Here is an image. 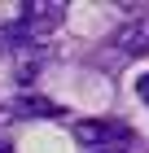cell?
Here are the masks:
<instances>
[{
    "label": "cell",
    "mask_w": 149,
    "mask_h": 153,
    "mask_svg": "<svg viewBox=\"0 0 149 153\" xmlns=\"http://www.w3.org/2000/svg\"><path fill=\"white\" fill-rule=\"evenodd\" d=\"M13 114H40V118H48V114H61V105L57 101H44V96H18V101H13Z\"/></svg>",
    "instance_id": "obj_4"
},
{
    "label": "cell",
    "mask_w": 149,
    "mask_h": 153,
    "mask_svg": "<svg viewBox=\"0 0 149 153\" xmlns=\"http://www.w3.org/2000/svg\"><path fill=\"white\" fill-rule=\"evenodd\" d=\"M75 140L88 144V149H114L118 140H132V127L127 123H114V118H83L75 123Z\"/></svg>",
    "instance_id": "obj_2"
},
{
    "label": "cell",
    "mask_w": 149,
    "mask_h": 153,
    "mask_svg": "<svg viewBox=\"0 0 149 153\" xmlns=\"http://www.w3.org/2000/svg\"><path fill=\"white\" fill-rule=\"evenodd\" d=\"M0 153H13V149H9V144H4V140H0Z\"/></svg>",
    "instance_id": "obj_7"
},
{
    "label": "cell",
    "mask_w": 149,
    "mask_h": 153,
    "mask_svg": "<svg viewBox=\"0 0 149 153\" xmlns=\"http://www.w3.org/2000/svg\"><path fill=\"white\" fill-rule=\"evenodd\" d=\"M110 44H114L123 57H145V53H149V18H136V22L118 26Z\"/></svg>",
    "instance_id": "obj_3"
},
{
    "label": "cell",
    "mask_w": 149,
    "mask_h": 153,
    "mask_svg": "<svg viewBox=\"0 0 149 153\" xmlns=\"http://www.w3.org/2000/svg\"><path fill=\"white\" fill-rule=\"evenodd\" d=\"M97 153H132V149H118V144H114V149H97Z\"/></svg>",
    "instance_id": "obj_6"
},
{
    "label": "cell",
    "mask_w": 149,
    "mask_h": 153,
    "mask_svg": "<svg viewBox=\"0 0 149 153\" xmlns=\"http://www.w3.org/2000/svg\"><path fill=\"white\" fill-rule=\"evenodd\" d=\"M61 18H66V4L61 0H53V4H40V0H31V4H22V13H18V22H13V35L18 44H31V39H44L48 31H57Z\"/></svg>",
    "instance_id": "obj_1"
},
{
    "label": "cell",
    "mask_w": 149,
    "mask_h": 153,
    "mask_svg": "<svg viewBox=\"0 0 149 153\" xmlns=\"http://www.w3.org/2000/svg\"><path fill=\"white\" fill-rule=\"evenodd\" d=\"M136 96L149 105V74H140V79H136Z\"/></svg>",
    "instance_id": "obj_5"
}]
</instances>
